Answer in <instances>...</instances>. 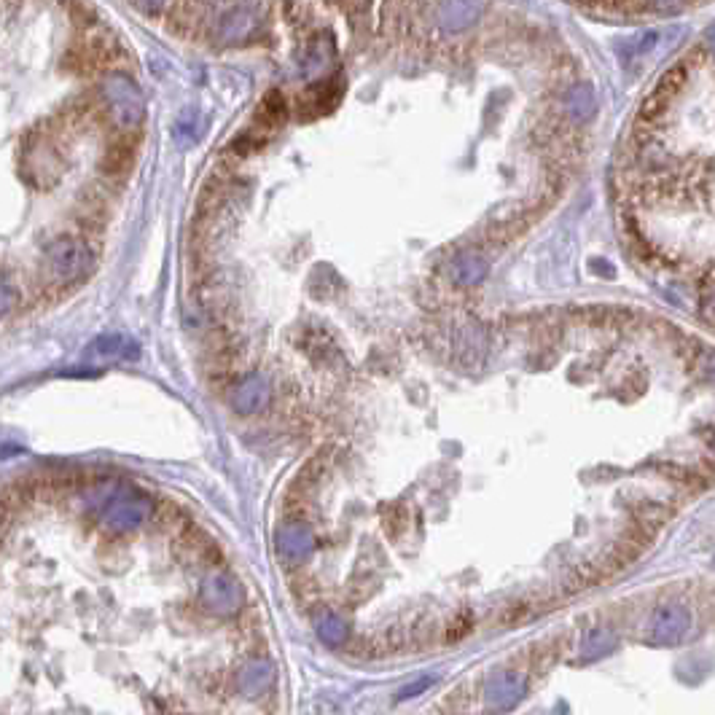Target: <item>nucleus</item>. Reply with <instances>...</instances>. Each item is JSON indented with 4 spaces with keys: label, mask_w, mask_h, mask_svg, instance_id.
Segmentation results:
<instances>
[{
    "label": "nucleus",
    "mask_w": 715,
    "mask_h": 715,
    "mask_svg": "<svg viewBox=\"0 0 715 715\" xmlns=\"http://www.w3.org/2000/svg\"><path fill=\"white\" fill-rule=\"evenodd\" d=\"M103 95L105 105H108V113H111L113 121H116L119 127L132 130V127H138L140 121H143V113H146V108H143V95L135 89L132 81L121 76L108 78L103 87Z\"/></svg>",
    "instance_id": "2"
},
{
    "label": "nucleus",
    "mask_w": 715,
    "mask_h": 715,
    "mask_svg": "<svg viewBox=\"0 0 715 715\" xmlns=\"http://www.w3.org/2000/svg\"><path fill=\"white\" fill-rule=\"evenodd\" d=\"M616 643L619 640H616L611 629H589L584 643H581V654H584V659H597V656L611 654Z\"/></svg>",
    "instance_id": "16"
},
{
    "label": "nucleus",
    "mask_w": 715,
    "mask_h": 715,
    "mask_svg": "<svg viewBox=\"0 0 715 715\" xmlns=\"http://www.w3.org/2000/svg\"><path fill=\"white\" fill-rule=\"evenodd\" d=\"M691 624L694 621H691V613L686 608H681V605H662L651 616L646 640L651 646H681L683 640L689 638Z\"/></svg>",
    "instance_id": "4"
},
{
    "label": "nucleus",
    "mask_w": 715,
    "mask_h": 715,
    "mask_svg": "<svg viewBox=\"0 0 715 715\" xmlns=\"http://www.w3.org/2000/svg\"><path fill=\"white\" fill-rule=\"evenodd\" d=\"M632 514L638 522L651 527H662V522L672 517V509L662 500H640L638 506H632Z\"/></svg>",
    "instance_id": "18"
},
{
    "label": "nucleus",
    "mask_w": 715,
    "mask_h": 715,
    "mask_svg": "<svg viewBox=\"0 0 715 715\" xmlns=\"http://www.w3.org/2000/svg\"><path fill=\"white\" fill-rule=\"evenodd\" d=\"M525 694V675L519 672H498L487 686V702L495 710H509Z\"/></svg>",
    "instance_id": "10"
},
{
    "label": "nucleus",
    "mask_w": 715,
    "mask_h": 715,
    "mask_svg": "<svg viewBox=\"0 0 715 715\" xmlns=\"http://www.w3.org/2000/svg\"><path fill=\"white\" fill-rule=\"evenodd\" d=\"M261 27V14L256 6L242 3L237 9H232L229 14L218 19L216 27V41L224 46H240L248 44L250 38H256Z\"/></svg>",
    "instance_id": "6"
},
{
    "label": "nucleus",
    "mask_w": 715,
    "mask_h": 715,
    "mask_svg": "<svg viewBox=\"0 0 715 715\" xmlns=\"http://www.w3.org/2000/svg\"><path fill=\"white\" fill-rule=\"evenodd\" d=\"M277 552L288 565H302L315 549V535L304 522H285L275 535Z\"/></svg>",
    "instance_id": "8"
},
{
    "label": "nucleus",
    "mask_w": 715,
    "mask_h": 715,
    "mask_svg": "<svg viewBox=\"0 0 715 715\" xmlns=\"http://www.w3.org/2000/svg\"><path fill=\"white\" fill-rule=\"evenodd\" d=\"M285 113H288V108H285L283 95H280V92H269V95L264 97V103H261L259 121L261 124H267L269 130H275V127L283 124Z\"/></svg>",
    "instance_id": "20"
},
{
    "label": "nucleus",
    "mask_w": 715,
    "mask_h": 715,
    "mask_svg": "<svg viewBox=\"0 0 715 715\" xmlns=\"http://www.w3.org/2000/svg\"><path fill=\"white\" fill-rule=\"evenodd\" d=\"M686 81H689V62H675V65L659 78L654 92L646 97V103L640 108V124H643V127H656L659 119H662L667 108L672 105V100L686 87Z\"/></svg>",
    "instance_id": "3"
},
{
    "label": "nucleus",
    "mask_w": 715,
    "mask_h": 715,
    "mask_svg": "<svg viewBox=\"0 0 715 715\" xmlns=\"http://www.w3.org/2000/svg\"><path fill=\"white\" fill-rule=\"evenodd\" d=\"M339 100H342V81H339V78H331V81H323V84H315V87L307 89V92L299 97L296 111L302 113L304 119H315V116L334 111Z\"/></svg>",
    "instance_id": "9"
},
{
    "label": "nucleus",
    "mask_w": 715,
    "mask_h": 715,
    "mask_svg": "<svg viewBox=\"0 0 715 715\" xmlns=\"http://www.w3.org/2000/svg\"><path fill=\"white\" fill-rule=\"evenodd\" d=\"M89 353L100 355L103 361H119V358H135V355H138V347L132 345L127 336L108 334V336H100Z\"/></svg>",
    "instance_id": "13"
},
{
    "label": "nucleus",
    "mask_w": 715,
    "mask_h": 715,
    "mask_svg": "<svg viewBox=\"0 0 715 715\" xmlns=\"http://www.w3.org/2000/svg\"><path fill=\"white\" fill-rule=\"evenodd\" d=\"M595 95L589 87H573L565 97V108H568L570 116L576 119H589L595 113Z\"/></svg>",
    "instance_id": "19"
},
{
    "label": "nucleus",
    "mask_w": 715,
    "mask_h": 715,
    "mask_svg": "<svg viewBox=\"0 0 715 715\" xmlns=\"http://www.w3.org/2000/svg\"><path fill=\"white\" fill-rule=\"evenodd\" d=\"M710 449H713V455H715V433H713V439H710Z\"/></svg>",
    "instance_id": "28"
},
{
    "label": "nucleus",
    "mask_w": 715,
    "mask_h": 715,
    "mask_svg": "<svg viewBox=\"0 0 715 715\" xmlns=\"http://www.w3.org/2000/svg\"><path fill=\"white\" fill-rule=\"evenodd\" d=\"M237 683H240V691L245 694V697H259L261 691L272 683V664L267 662L248 664V667L240 672Z\"/></svg>",
    "instance_id": "14"
},
{
    "label": "nucleus",
    "mask_w": 715,
    "mask_h": 715,
    "mask_svg": "<svg viewBox=\"0 0 715 715\" xmlns=\"http://www.w3.org/2000/svg\"><path fill=\"white\" fill-rule=\"evenodd\" d=\"M148 514H151L148 498H143L138 492H121V495L108 500V509L103 511V525L116 530V533H124V530L143 525Z\"/></svg>",
    "instance_id": "5"
},
{
    "label": "nucleus",
    "mask_w": 715,
    "mask_h": 715,
    "mask_svg": "<svg viewBox=\"0 0 715 715\" xmlns=\"http://www.w3.org/2000/svg\"><path fill=\"white\" fill-rule=\"evenodd\" d=\"M484 275H487V264L479 256H471V253L460 256L452 264V277H455L457 285H476Z\"/></svg>",
    "instance_id": "17"
},
{
    "label": "nucleus",
    "mask_w": 715,
    "mask_h": 715,
    "mask_svg": "<svg viewBox=\"0 0 715 715\" xmlns=\"http://www.w3.org/2000/svg\"><path fill=\"white\" fill-rule=\"evenodd\" d=\"M428 683H431V681L414 683V686H409V689L401 691V699H409V697H412V694H420V691H423V689H428Z\"/></svg>",
    "instance_id": "24"
},
{
    "label": "nucleus",
    "mask_w": 715,
    "mask_h": 715,
    "mask_svg": "<svg viewBox=\"0 0 715 715\" xmlns=\"http://www.w3.org/2000/svg\"><path fill=\"white\" fill-rule=\"evenodd\" d=\"M707 44H710V49H713V54H715V25L707 30Z\"/></svg>",
    "instance_id": "26"
},
{
    "label": "nucleus",
    "mask_w": 715,
    "mask_h": 715,
    "mask_svg": "<svg viewBox=\"0 0 715 715\" xmlns=\"http://www.w3.org/2000/svg\"><path fill=\"white\" fill-rule=\"evenodd\" d=\"M132 3H135L143 14H154V11L162 9L167 0H132Z\"/></svg>",
    "instance_id": "23"
},
{
    "label": "nucleus",
    "mask_w": 715,
    "mask_h": 715,
    "mask_svg": "<svg viewBox=\"0 0 715 715\" xmlns=\"http://www.w3.org/2000/svg\"><path fill=\"white\" fill-rule=\"evenodd\" d=\"M315 629H318L320 640H323V643L331 648L342 646L347 638L345 619H342V616H336L334 611H320L318 616H315Z\"/></svg>",
    "instance_id": "15"
},
{
    "label": "nucleus",
    "mask_w": 715,
    "mask_h": 715,
    "mask_svg": "<svg viewBox=\"0 0 715 715\" xmlns=\"http://www.w3.org/2000/svg\"><path fill=\"white\" fill-rule=\"evenodd\" d=\"M471 627H474V619H471L468 613H463V616H460V619L455 621V627H452V635H449V638H452V640L463 638L466 632H471Z\"/></svg>",
    "instance_id": "22"
},
{
    "label": "nucleus",
    "mask_w": 715,
    "mask_h": 715,
    "mask_svg": "<svg viewBox=\"0 0 715 715\" xmlns=\"http://www.w3.org/2000/svg\"><path fill=\"white\" fill-rule=\"evenodd\" d=\"M202 600L210 611L229 616V613L240 611L242 589L229 573H210L202 581Z\"/></svg>",
    "instance_id": "7"
},
{
    "label": "nucleus",
    "mask_w": 715,
    "mask_h": 715,
    "mask_svg": "<svg viewBox=\"0 0 715 715\" xmlns=\"http://www.w3.org/2000/svg\"><path fill=\"white\" fill-rule=\"evenodd\" d=\"M132 154H135V146H127V140H121L119 146H113L111 151H108V156H105V162H103V170L108 175L124 173V170L130 167Z\"/></svg>",
    "instance_id": "21"
},
{
    "label": "nucleus",
    "mask_w": 715,
    "mask_h": 715,
    "mask_svg": "<svg viewBox=\"0 0 715 715\" xmlns=\"http://www.w3.org/2000/svg\"><path fill=\"white\" fill-rule=\"evenodd\" d=\"M269 385L261 374H250L248 380H242L234 390V409L240 414L259 412L261 406L267 404Z\"/></svg>",
    "instance_id": "12"
},
{
    "label": "nucleus",
    "mask_w": 715,
    "mask_h": 715,
    "mask_svg": "<svg viewBox=\"0 0 715 715\" xmlns=\"http://www.w3.org/2000/svg\"><path fill=\"white\" fill-rule=\"evenodd\" d=\"M710 377H713V380H715V355H713V358H710Z\"/></svg>",
    "instance_id": "27"
},
{
    "label": "nucleus",
    "mask_w": 715,
    "mask_h": 715,
    "mask_svg": "<svg viewBox=\"0 0 715 715\" xmlns=\"http://www.w3.org/2000/svg\"><path fill=\"white\" fill-rule=\"evenodd\" d=\"M686 0H654V6H659V9H678V6H683Z\"/></svg>",
    "instance_id": "25"
},
{
    "label": "nucleus",
    "mask_w": 715,
    "mask_h": 715,
    "mask_svg": "<svg viewBox=\"0 0 715 715\" xmlns=\"http://www.w3.org/2000/svg\"><path fill=\"white\" fill-rule=\"evenodd\" d=\"M482 0H447L439 11V22L449 33H460L482 17Z\"/></svg>",
    "instance_id": "11"
},
{
    "label": "nucleus",
    "mask_w": 715,
    "mask_h": 715,
    "mask_svg": "<svg viewBox=\"0 0 715 715\" xmlns=\"http://www.w3.org/2000/svg\"><path fill=\"white\" fill-rule=\"evenodd\" d=\"M46 261H49L52 275L65 285L81 283L95 269V253L81 240L54 242L52 248L46 250Z\"/></svg>",
    "instance_id": "1"
}]
</instances>
